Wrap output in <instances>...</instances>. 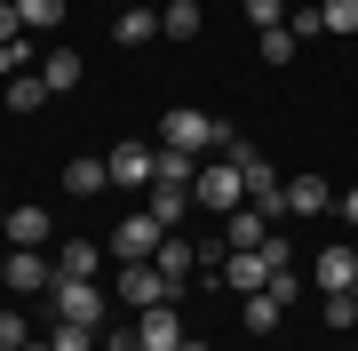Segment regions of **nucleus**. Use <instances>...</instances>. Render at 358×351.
I'll list each match as a JSON object with an SVG mask.
<instances>
[{
  "label": "nucleus",
  "mask_w": 358,
  "mask_h": 351,
  "mask_svg": "<svg viewBox=\"0 0 358 351\" xmlns=\"http://www.w3.org/2000/svg\"><path fill=\"white\" fill-rule=\"evenodd\" d=\"M192 208L207 216H231V208H247V176H239V160H199V184H192Z\"/></svg>",
  "instance_id": "nucleus-1"
},
{
  "label": "nucleus",
  "mask_w": 358,
  "mask_h": 351,
  "mask_svg": "<svg viewBox=\"0 0 358 351\" xmlns=\"http://www.w3.org/2000/svg\"><path fill=\"white\" fill-rule=\"evenodd\" d=\"M159 240H167V223H159L152 208H136V216H120V223H112V240H103V247H112V263H152V256H159Z\"/></svg>",
  "instance_id": "nucleus-2"
},
{
  "label": "nucleus",
  "mask_w": 358,
  "mask_h": 351,
  "mask_svg": "<svg viewBox=\"0 0 358 351\" xmlns=\"http://www.w3.org/2000/svg\"><path fill=\"white\" fill-rule=\"evenodd\" d=\"M48 319H72V327H96V336H103V287L56 272V287H48Z\"/></svg>",
  "instance_id": "nucleus-3"
},
{
  "label": "nucleus",
  "mask_w": 358,
  "mask_h": 351,
  "mask_svg": "<svg viewBox=\"0 0 358 351\" xmlns=\"http://www.w3.org/2000/svg\"><path fill=\"white\" fill-rule=\"evenodd\" d=\"M215 128H223L215 112H192V104H176V112L159 120V144H176V152H192V160H207V152H215Z\"/></svg>",
  "instance_id": "nucleus-4"
},
{
  "label": "nucleus",
  "mask_w": 358,
  "mask_h": 351,
  "mask_svg": "<svg viewBox=\"0 0 358 351\" xmlns=\"http://www.w3.org/2000/svg\"><path fill=\"white\" fill-rule=\"evenodd\" d=\"M103 168H112L120 192H152V176H159V144H112V152H103Z\"/></svg>",
  "instance_id": "nucleus-5"
},
{
  "label": "nucleus",
  "mask_w": 358,
  "mask_h": 351,
  "mask_svg": "<svg viewBox=\"0 0 358 351\" xmlns=\"http://www.w3.org/2000/svg\"><path fill=\"white\" fill-rule=\"evenodd\" d=\"M183 287L159 272V263H120V303H136V312H152V303H176Z\"/></svg>",
  "instance_id": "nucleus-6"
},
{
  "label": "nucleus",
  "mask_w": 358,
  "mask_h": 351,
  "mask_svg": "<svg viewBox=\"0 0 358 351\" xmlns=\"http://www.w3.org/2000/svg\"><path fill=\"white\" fill-rule=\"evenodd\" d=\"M310 280H319V296H343V287H358V247L350 240H327L319 263H310Z\"/></svg>",
  "instance_id": "nucleus-7"
},
{
  "label": "nucleus",
  "mask_w": 358,
  "mask_h": 351,
  "mask_svg": "<svg viewBox=\"0 0 358 351\" xmlns=\"http://www.w3.org/2000/svg\"><path fill=\"white\" fill-rule=\"evenodd\" d=\"M0 287H16V296H48L56 287V263L40 256V247H8V280Z\"/></svg>",
  "instance_id": "nucleus-8"
},
{
  "label": "nucleus",
  "mask_w": 358,
  "mask_h": 351,
  "mask_svg": "<svg viewBox=\"0 0 358 351\" xmlns=\"http://www.w3.org/2000/svg\"><path fill=\"white\" fill-rule=\"evenodd\" d=\"M334 208V184L327 176H287L279 184V216H327Z\"/></svg>",
  "instance_id": "nucleus-9"
},
{
  "label": "nucleus",
  "mask_w": 358,
  "mask_h": 351,
  "mask_svg": "<svg viewBox=\"0 0 358 351\" xmlns=\"http://www.w3.org/2000/svg\"><path fill=\"white\" fill-rule=\"evenodd\" d=\"M223 287H231V296H263V287H271L263 247H231V256H223Z\"/></svg>",
  "instance_id": "nucleus-10"
},
{
  "label": "nucleus",
  "mask_w": 358,
  "mask_h": 351,
  "mask_svg": "<svg viewBox=\"0 0 358 351\" xmlns=\"http://www.w3.org/2000/svg\"><path fill=\"white\" fill-rule=\"evenodd\" d=\"M136 336H143V351H176L183 343V312L176 303H152V312H136Z\"/></svg>",
  "instance_id": "nucleus-11"
},
{
  "label": "nucleus",
  "mask_w": 358,
  "mask_h": 351,
  "mask_svg": "<svg viewBox=\"0 0 358 351\" xmlns=\"http://www.w3.org/2000/svg\"><path fill=\"white\" fill-rule=\"evenodd\" d=\"M239 176H247V200H255V208H263V216H279V184H287V176H279V168H271V160H263V152H247V160H239Z\"/></svg>",
  "instance_id": "nucleus-12"
},
{
  "label": "nucleus",
  "mask_w": 358,
  "mask_h": 351,
  "mask_svg": "<svg viewBox=\"0 0 358 351\" xmlns=\"http://www.w3.org/2000/svg\"><path fill=\"white\" fill-rule=\"evenodd\" d=\"M103 256H112V247H96V240H64V247H56V272H64V280H96Z\"/></svg>",
  "instance_id": "nucleus-13"
},
{
  "label": "nucleus",
  "mask_w": 358,
  "mask_h": 351,
  "mask_svg": "<svg viewBox=\"0 0 358 351\" xmlns=\"http://www.w3.org/2000/svg\"><path fill=\"white\" fill-rule=\"evenodd\" d=\"M40 80H48V88H56V96H72V88H80V80H88V64H80V56H72V48H40Z\"/></svg>",
  "instance_id": "nucleus-14"
},
{
  "label": "nucleus",
  "mask_w": 358,
  "mask_h": 351,
  "mask_svg": "<svg viewBox=\"0 0 358 351\" xmlns=\"http://www.w3.org/2000/svg\"><path fill=\"white\" fill-rule=\"evenodd\" d=\"M223 240H231V247H263V240H271V216L247 200V208H231V216H223Z\"/></svg>",
  "instance_id": "nucleus-15"
},
{
  "label": "nucleus",
  "mask_w": 358,
  "mask_h": 351,
  "mask_svg": "<svg viewBox=\"0 0 358 351\" xmlns=\"http://www.w3.org/2000/svg\"><path fill=\"white\" fill-rule=\"evenodd\" d=\"M103 184H112V168H103L96 152H80V160H64V192H72V200H96Z\"/></svg>",
  "instance_id": "nucleus-16"
},
{
  "label": "nucleus",
  "mask_w": 358,
  "mask_h": 351,
  "mask_svg": "<svg viewBox=\"0 0 358 351\" xmlns=\"http://www.w3.org/2000/svg\"><path fill=\"white\" fill-rule=\"evenodd\" d=\"M152 263H159V272H167V280H176V287H183V280H192V272H199V247H192V240H176V232H167Z\"/></svg>",
  "instance_id": "nucleus-17"
},
{
  "label": "nucleus",
  "mask_w": 358,
  "mask_h": 351,
  "mask_svg": "<svg viewBox=\"0 0 358 351\" xmlns=\"http://www.w3.org/2000/svg\"><path fill=\"white\" fill-rule=\"evenodd\" d=\"M199 25H207L199 0H167V8H159V32H167V40H199Z\"/></svg>",
  "instance_id": "nucleus-18"
},
{
  "label": "nucleus",
  "mask_w": 358,
  "mask_h": 351,
  "mask_svg": "<svg viewBox=\"0 0 358 351\" xmlns=\"http://www.w3.org/2000/svg\"><path fill=\"white\" fill-rule=\"evenodd\" d=\"M112 40H120V48H143V40H159V8H120Z\"/></svg>",
  "instance_id": "nucleus-19"
},
{
  "label": "nucleus",
  "mask_w": 358,
  "mask_h": 351,
  "mask_svg": "<svg viewBox=\"0 0 358 351\" xmlns=\"http://www.w3.org/2000/svg\"><path fill=\"white\" fill-rule=\"evenodd\" d=\"M143 208H152L167 232H176V223H183V208H192V192H183V184H152V192H143Z\"/></svg>",
  "instance_id": "nucleus-20"
},
{
  "label": "nucleus",
  "mask_w": 358,
  "mask_h": 351,
  "mask_svg": "<svg viewBox=\"0 0 358 351\" xmlns=\"http://www.w3.org/2000/svg\"><path fill=\"white\" fill-rule=\"evenodd\" d=\"M48 240V208H8V247H40Z\"/></svg>",
  "instance_id": "nucleus-21"
},
{
  "label": "nucleus",
  "mask_w": 358,
  "mask_h": 351,
  "mask_svg": "<svg viewBox=\"0 0 358 351\" xmlns=\"http://www.w3.org/2000/svg\"><path fill=\"white\" fill-rule=\"evenodd\" d=\"M48 96H56V88H48L40 72H16V80H8V112H40Z\"/></svg>",
  "instance_id": "nucleus-22"
},
{
  "label": "nucleus",
  "mask_w": 358,
  "mask_h": 351,
  "mask_svg": "<svg viewBox=\"0 0 358 351\" xmlns=\"http://www.w3.org/2000/svg\"><path fill=\"white\" fill-rule=\"evenodd\" d=\"M239 327H247V336H271V327H279V296H271V287L247 296V303H239Z\"/></svg>",
  "instance_id": "nucleus-23"
},
{
  "label": "nucleus",
  "mask_w": 358,
  "mask_h": 351,
  "mask_svg": "<svg viewBox=\"0 0 358 351\" xmlns=\"http://www.w3.org/2000/svg\"><path fill=\"white\" fill-rule=\"evenodd\" d=\"M16 16H24V32L40 40V32H56V25H64V0H16Z\"/></svg>",
  "instance_id": "nucleus-24"
},
{
  "label": "nucleus",
  "mask_w": 358,
  "mask_h": 351,
  "mask_svg": "<svg viewBox=\"0 0 358 351\" xmlns=\"http://www.w3.org/2000/svg\"><path fill=\"white\" fill-rule=\"evenodd\" d=\"M294 48H303V40H294L287 25H271V32H255V56H263V64H294Z\"/></svg>",
  "instance_id": "nucleus-25"
},
{
  "label": "nucleus",
  "mask_w": 358,
  "mask_h": 351,
  "mask_svg": "<svg viewBox=\"0 0 358 351\" xmlns=\"http://www.w3.org/2000/svg\"><path fill=\"white\" fill-rule=\"evenodd\" d=\"M48 351H103V336H96V327H72V319H56V327H48Z\"/></svg>",
  "instance_id": "nucleus-26"
},
{
  "label": "nucleus",
  "mask_w": 358,
  "mask_h": 351,
  "mask_svg": "<svg viewBox=\"0 0 358 351\" xmlns=\"http://www.w3.org/2000/svg\"><path fill=\"white\" fill-rule=\"evenodd\" d=\"M319 16H327V32H334V40H350V32H358V0H319Z\"/></svg>",
  "instance_id": "nucleus-27"
},
{
  "label": "nucleus",
  "mask_w": 358,
  "mask_h": 351,
  "mask_svg": "<svg viewBox=\"0 0 358 351\" xmlns=\"http://www.w3.org/2000/svg\"><path fill=\"white\" fill-rule=\"evenodd\" d=\"M24 343H32L24 312H16V303H0V351H24Z\"/></svg>",
  "instance_id": "nucleus-28"
},
{
  "label": "nucleus",
  "mask_w": 358,
  "mask_h": 351,
  "mask_svg": "<svg viewBox=\"0 0 358 351\" xmlns=\"http://www.w3.org/2000/svg\"><path fill=\"white\" fill-rule=\"evenodd\" d=\"M239 8H247V25H255V32H271V25H287V0H239Z\"/></svg>",
  "instance_id": "nucleus-29"
},
{
  "label": "nucleus",
  "mask_w": 358,
  "mask_h": 351,
  "mask_svg": "<svg viewBox=\"0 0 358 351\" xmlns=\"http://www.w3.org/2000/svg\"><path fill=\"white\" fill-rule=\"evenodd\" d=\"M327 327H358V287H343V296H327Z\"/></svg>",
  "instance_id": "nucleus-30"
},
{
  "label": "nucleus",
  "mask_w": 358,
  "mask_h": 351,
  "mask_svg": "<svg viewBox=\"0 0 358 351\" xmlns=\"http://www.w3.org/2000/svg\"><path fill=\"white\" fill-rule=\"evenodd\" d=\"M287 32H294V40H327V16H319V8H294Z\"/></svg>",
  "instance_id": "nucleus-31"
},
{
  "label": "nucleus",
  "mask_w": 358,
  "mask_h": 351,
  "mask_svg": "<svg viewBox=\"0 0 358 351\" xmlns=\"http://www.w3.org/2000/svg\"><path fill=\"white\" fill-rule=\"evenodd\" d=\"M8 40H24V16H16V0H0V48Z\"/></svg>",
  "instance_id": "nucleus-32"
},
{
  "label": "nucleus",
  "mask_w": 358,
  "mask_h": 351,
  "mask_svg": "<svg viewBox=\"0 0 358 351\" xmlns=\"http://www.w3.org/2000/svg\"><path fill=\"white\" fill-rule=\"evenodd\" d=\"M103 351H143V336L136 327H103Z\"/></svg>",
  "instance_id": "nucleus-33"
},
{
  "label": "nucleus",
  "mask_w": 358,
  "mask_h": 351,
  "mask_svg": "<svg viewBox=\"0 0 358 351\" xmlns=\"http://www.w3.org/2000/svg\"><path fill=\"white\" fill-rule=\"evenodd\" d=\"M334 208H343V216L358 223V184H350V192H334Z\"/></svg>",
  "instance_id": "nucleus-34"
},
{
  "label": "nucleus",
  "mask_w": 358,
  "mask_h": 351,
  "mask_svg": "<svg viewBox=\"0 0 358 351\" xmlns=\"http://www.w3.org/2000/svg\"><path fill=\"white\" fill-rule=\"evenodd\" d=\"M176 351H207V343H199V336H183V343H176Z\"/></svg>",
  "instance_id": "nucleus-35"
},
{
  "label": "nucleus",
  "mask_w": 358,
  "mask_h": 351,
  "mask_svg": "<svg viewBox=\"0 0 358 351\" xmlns=\"http://www.w3.org/2000/svg\"><path fill=\"white\" fill-rule=\"evenodd\" d=\"M0 240H8V208H0Z\"/></svg>",
  "instance_id": "nucleus-36"
}]
</instances>
